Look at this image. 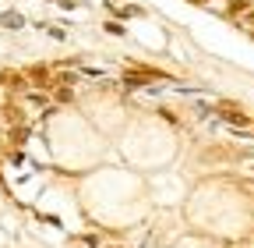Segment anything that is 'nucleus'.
<instances>
[{
  "label": "nucleus",
  "instance_id": "f03ea898",
  "mask_svg": "<svg viewBox=\"0 0 254 248\" xmlns=\"http://www.w3.org/2000/svg\"><path fill=\"white\" fill-rule=\"evenodd\" d=\"M117 152L141 177H155V174L170 170L173 160L180 156V138L173 131V124L159 110L155 114L141 110V114H131V121L117 135Z\"/></svg>",
  "mask_w": 254,
  "mask_h": 248
},
{
  "label": "nucleus",
  "instance_id": "f257e3e1",
  "mask_svg": "<svg viewBox=\"0 0 254 248\" xmlns=\"http://www.w3.org/2000/svg\"><path fill=\"white\" fill-rule=\"evenodd\" d=\"M81 209L99 234L124 238L134 224H145L152 209L148 177H141L131 167H95L92 174L81 177Z\"/></svg>",
  "mask_w": 254,
  "mask_h": 248
},
{
  "label": "nucleus",
  "instance_id": "0eeeda50",
  "mask_svg": "<svg viewBox=\"0 0 254 248\" xmlns=\"http://www.w3.org/2000/svg\"><path fill=\"white\" fill-rule=\"evenodd\" d=\"M46 32H50L53 39H67V32H64V28H60V25H46Z\"/></svg>",
  "mask_w": 254,
  "mask_h": 248
},
{
  "label": "nucleus",
  "instance_id": "423d86ee",
  "mask_svg": "<svg viewBox=\"0 0 254 248\" xmlns=\"http://www.w3.org/2000/svg\"><path fill=\"white\" fill-rule=\"evenodd\" d=\"M103 28H106L110 36H117V39H124V36H127V28H124L120 21H113V18H110V21H103Z\"/></svg>",
  "mask_w": 254,
  "mask_h": 248
},
{
  "label": "nucleus",
  "instance_id": "20e7f679",
  "mask_svg": "<svg viewBox=\"0 0 254 248\" xmlns=\"http://www.w3.org/2000/svg\"><path fill=\"white\" fill-rule=\"evenodd\" d=\"M212 114H215L219 121H226V128H240V131H251V124H254V117H251L244 107L230 103V100L215 103V107H212Z\"/></svg>",
  "mask_w": 254,
  "mask_h": 248
},
{
  "label": "nucleus",
  "instance_id": "6e6552de",
  "mask_svg": "<svg viewBox=\"0 0 254 248\" xmlns=\"http://www.w3.org/2000/svg\"><path fill=\"white\" fill-rule=\"evenodd\" d=\"M244 25H254V7H251V11L244 14Z\"/></svg>",
  "mask_w": 254,
  "mask_h": 248
},
{
  "label": "nucleus",
  "instance_id": "39448f33",
  "mask_svg": "<svg viewBox=\"0 0 254 248\" xmlns=\"http://www.w3.org/2000/svg\"><path fill=\"white\" fill-rule=\"evenodd\" d=\"M0 25H7V28H21V25H25V18H21L18 11H4V14H0Z\"/></svg>",
  "mask_w": 254,
  "mask_h": 248
},
{
  "label": "nucleus",
  "instance_id": "1a4fd4ad",
  "mask_svg": "<svg viewBox=\"0 0 254 248\" xmlns=\"http://www.w3.org/2000/svg\"><path fill=\"white\" fill-rule=\"evenodd\" d=\"M50 4H53V0H50Z\"/></svg>",
  "mask_w": 254,
  "mask_h": 248
},
{
  "label": "nucleus",
  "instance_id": "7ed1b4c3",
  "mask_svg": "<svg viewBox=\"0 0 254 248\" xmlns=\"http://www.w3.org/2000/svg\"><path fill=\"white\" fill-rule=\"evenodd\" d=\"M78 103L85 110V121L99 135H106V138H117L124 131V124L131 121V110H127V100H124V89H117L113 82H99V85L85 89V96Z\"/></svg>",
  "mask_w": 254,
  "mask_h": 248
}]
</instances>
